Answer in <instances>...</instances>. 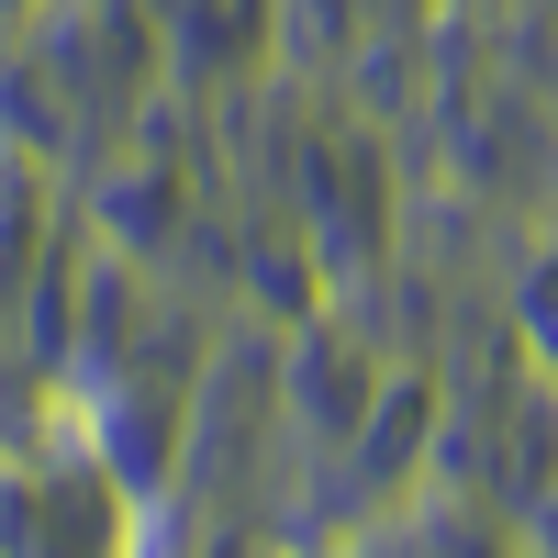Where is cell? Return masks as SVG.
Here are the masks:
<instances>
[{
  "label": "cell",
  "instance_id": "1",
  "mask_svg": "<svg viewBox=\"0 0 558 558\" xmlns=\"http://www.w3.org/2000/svg\"><path fill=\"white\" fill-rule=\"evenodd\" d=\"M34 12H45V0H0V23H34Z\"/></svg>",
  "mask_w": 558,
  "mask_h": 558
}]
</instances>
